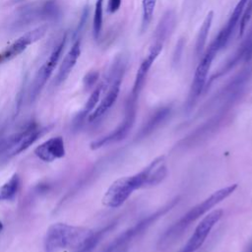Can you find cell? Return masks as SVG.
<instances>
[{
	"instance_id": "e0dca14e",
	"label": "cell",
	"mask_w": 252,
	"mask_h": 252,
	"mask_svg": "<svg viewBox=\"0 0 252 252\" xmlns=\"http://www.w3.org/2000/svg\"><path fill=\"white\" fill-rule=\"evenodd\" d=\"M103 89H104V83L99 84L97 87L94 88V90L91 94L90 97L88 98L85 106L83 107L81 112L77 115V117H76L77 120H76V122H74V124L79 126L94 111V109L96 107L97 103L99 102V98H100L101 93L103 92Z\"/></svg>"
},
{
	"instance_id": "ffe728a7",
	"label": "cell",
	"mask_w": 252,
	"mask_h": 252,
	"mask_svg": "<svg viewBox=\"0 0 252 252\" xmlns=\"http://www.w3.org/2000/svg\"><path fill=\"white\" fill-rule=\"evenodd\" d=\"M174 25V14L172 11H168L162 19L160 20L157 32H156V41H160L163 43V40L167 37L169 32L172 30Z\"/></svg>"
},
{
	"instance_id": "3957f363",
	"label": "cell",
	"mask_w": 252,
	"mask_h": 252,
	"mask_svg": "<svg viewBox=\"0 0 252 252\" xmlns=\"http://www.w3.org/2000/svg\"><path fill=\"white\" fill-rule=\"evenodd\" d=\"M95 231L63 222L51 224L43 238L44 252H61L69 249H79L85 245Z\"/></svg>"
},
{
	"instance_id": "8992f818",
	"label": "cell",
	"mask_w": 252,
	"mask_h": 252,
	"mask_svg": "<svg viewBox=\"0 0 252 252\" xmlns=\"http://www.w3.org/2000/svg\"><path fill=\"white\" fill-rule=\"evenodd\" d=\"M219 51H220L219 46H218L216 40L214 39V41L210 44V46L207 48L205 53L202 55V58L196 67L193 81H192L191 88H190V92L188 94L187 103H186L188 110L193 107V105L195 104V102L197 101L199 96L201 95V94L205 88L208 74L211 69L212 63Z\"/></svg>"
},
{
	"instance_id": "7a4b0ae2",
	"label": "cell",
	"mask_w": 252,
	"mask_h": 252,
	"mask_svg": "<svg viewBox=\"0 0 252 252\" xmlns=\"http://www.w3.org/2000/svg\"><path fill=\"white\" fill-rule=\"evenodd\" d=\"M237 189V184H230L221 189H219L212 193L209 197L203 200L198 205L190 209L185 215H183L177 221L172 223L159 237L158 242V247L159 249H164L168 245L172 244L176 238L180 237L184 231L199 218L208 213L212 208L225 200Z\"/></svg>"
},
{
	"instance_id": "5b68a950",
	"label": "cell",
	"mask_w": 252,
	"mask_h": 252,
	"mask_svg": "<svg viewBox=\"0 0 252 252\" xmlns=\"http://www.w3.org/2000/svg\"><path fill=\"white\" fill-rule=\"evenodd\" d=\"M178 198L173 199L165 206L159 208L155 213L147 216L146 218L142 219L140 221L126 229L119 236H117L102 252H117L120 250H127L130 242H132L137 236L147 230L156 220H158L168 211H170L178 203Z\"/></svg>"
},
{
	"instance_id": "8fae6325",
	"label": "cell",
	"mask_w": 252,
	"mask_h": 252,
	"mask_svg": "<svg viewBox=\"0 0 252 252\" xmlns=\"http://www.w3.org/2000/svg\"><path fill=\"white\" fill-rule=\"evenodd\" d=\"M47 26H39L17 38L12 44L0 52V64L12 60L21 53H23L29 45L39 40L47 32Z\"/></svg>"
},
{
	"instance_id": "9a60e30c",
	"label": "cell",
	"mask_w": 252,
	"mask_h": 252,
	"mask_svg": "<svg viewBox=\"0 0 252 252\" xmlns=\"http://www.w3.org/2000/svg\"><path fill=\"white\" fill-rule=\"evenodd\" d=\"M247 1L248 0H239L237 2L235 8L232 11V14L230 15V17H229V19L226 23V25L221 29V31L219 32V34L215 38L220 50L223 49L226 46V44H227L235 27H236V25L239 24L240 18L243 14V11H244V8L246 6Z\"/></svg>"
},
{
	"instance_id": "7c38bea8",
	"label": "cell",
	"mask_w": 252,
	"mask_h": 252,
	"mask_svg": "<svg viewBox=\"0 0 252 252\" xmlns=\"http://www.w3.org/2000/svg\"><path fill=\"white\" fill-rule=\"evenodd\" d=\"M162 46H163L162 42L156 41L151 46L147 56L141 62V64H140V66L137 70V73H136L132 93H131V95H130L131 97H133L135 99H138L139 94H140V93L143 90V87L145 85V82H146L147 76L149 74V71H150L151 67L153 66L154 62L156 61V59L158 58V56L159 55V53L161 52Z\"/></svg>"
},
{
	"instance_id": "30bf717a",
	"label": "cell",
	"mask_w": 252,
	"mask_h": 252,
	"mask_svg": "<svg viewBox=\"0 0 252 252\" xmlns=\"http://www.w3.org/2000/svg\"><path fill=\"white\" fill-rule=\"evenodd\" d=\"M222 215V210H215L204 217L179 252H196L199 248H201L214 226L221 219Z\"/></svg>"
},
{
	"instance_id": "44dd1931",
	"label": "cell",
	"mask_w": 252,
	"mask_h": 252,
	"mask_svg": "<svg viewBox=\"0 0 252 252\" xmlns=\"http://www.w3.org/2000/svg\"><path fill=\"white\" fill-rule=\"evenodd\" d=\"M102 19H103V0H96L94 5V19H93V34L94 39H98L101 29H102Z\"/></svg>"
},
{
	"instance_id": "83f0119b",
	"label": "cell",
	"mask_w": 252,
	"mask_h": 252,
	"mask_svg": "<svg viewBox=\"0 0 252 252\" xmlns=\"http://www.w3.org/2000/svg\"><path fill=\"white\" fill-rule=\"evenodd\" d=\"M18 1H20V0H18Z\"/></svg>"
},
{
	"instance_id": "4fadbf2b",
	"label": "cell",
	"mask_w": 252,
	"mask_h": 252,
	"mask_svg": "<svg viewBox=\"0 0 252 252\" xmlns=\"http://www.w3.org/2000/svg\"><path fill=\"white\" fill-rule=\"evenodd\" d=\"M65 144L62 137L57 136L46 140L34 149V155L42 161L51 162L65 156Z\"/></svg>"
},
{
	"instance_id": "484cf974",
	"label": "cell",
	"mask_w": 252,
	"mask_h": 252,
	"mask_svg": "<svg viewBox=\"0 0 252 252\" xmlns=\"http://www.w3.org/2000/svg\"><path fill=\"white\" fill-rule=\"evenodd\" d=\"M120 6H121V0H108L107 11L110 14H113L119 10Z\"/></svg>"
},
{
	"instance_id": "ac0fdd59",
	"label": "cell",
	"mask_w": 252,
	"mask_h": 252,
	"mask_svg": "<svg viewBox=\"0 0 252 252\" xmlns=\"http://www.w3.org/2000/svg\"><path fill=\"white\" fill-rule=\"evenodd\" d=\"M213 19H214V12L210 11L206 18L204 19L200 30L198 32L197 34V38H196V44H195V53L196 56H200L205 48L207 39H208V35L212 27V23H213Z\"/></svg>"
},
{
	"instance_id": "9c48e42d",
	"label": "cell",
	"mask_w": 252,
	"mask_h": 252,
	"mask_svg": "<svg viewBox=\"0 0 252 252\" xmlns=\"http://www.w3.org/2000/svg\"><path fill=\"white\" fill-rule=\"evenodd\" d=\"M123 71L124 66L119 64L118 67L114 68V70L111 72L107 84L108 89L103 97L100 99V101L97 103L96 107L94 109V111L88 116V120L90 122H94L101 118L115 103L119 92H120V86L123 78Z\"/></svg>"
},
{
	"instance_id": "7402d4cb",
	"label": "cell",
	"mask_w": 252,
	"mask_h": 252,
	"mask_svg": "<svg viewBox=\"0 0 252 252\" xmlns=\"http://www.w3.org/2000/svg\"><path fill=\"white\" fill-rule=\"evenodd\" d=\"M156 4H157V0L142 1V32H145L149 27L153 19Z\"/></svg>"
},
{
	"instance_id": "2e32d148",
	"label": "cell",
	"mask_w": 252,
	"mask_h": 252,
	"mask_svg": "<svg viewBox=\"0 0 252 252\" xmlns=\"http://www.w3.org/2000/svg\"><path fill=\"white\" fill-rule=\"evenodd\" d=\"M171 112V108L168 106H162L157 109L148 119V121L143 125L140 129L139 133L136 136L137 140L144 139L150 136L154 131H156L169 116Z\"/></svg>"
},
{
	"instance_id": "603a6c76",
	"label": "cell",
	"mask_w": 252,
	"mask_h": 252,
	"mask_svg": "<svg viewBox=\"0 0 252 252\" xmlns=\"http://www.w3.org/2000/svg\"><path fill=\"white\" fill-rule=\"evenodd\" d=\"M113 226V224H110L100 230H97L94 232V234L93 235V237L82 247H80L79 249H76L74 252H92L94 247L97 245V243L99 242V240L102 238V236L104 235L105 232H107L111 227Z\"/></svg>"
},
{
	"instance_id": "d6986e66",
	"label": "cell",
	"mask_w": 252,
	"mask_h": 252,
	"mask_svg": "<svg viewBox=\"0 0 252 252\" xmlns=\"http://www.w3.org/2000/svg\"><path fill=\"white\" fill-rule=\"evenodd\" d=\"M21 186V179L18 173H14L8 181L0 187V201H11L18 194Z\"/></svg>"
},
{
	"instance_id": "4316f807",
	"label": "cell",
	"mask_w": 252,
	"mask_h": 252,
	"mask_svg": "<svg viewBox=\"0 0 252 252\" xmlns=\"http://www.w3.org/2000/svg\"><path fill=\"white\" fill-rule=\"evenodd\" d=\"M3 230V223H2V221H0V232Z\"/></svg>"
},
{
	"instance_id": "5bb4252c",
	"label": "cell",
	"mask_w": 252,
	"mask_h": 252,
	"mask_svg": "<svg viewBox=\"0 0 252 252\" xmlns=\"http://www.w3.org/2000/svg\"><path fill=\"white\" fill-rule=\"evenodd\" d=\"M81 54V39L77 38L72 44L69 51L66 53L64 59L62 60L58 72L54 79L55 86H59L65 82V80L69 77L73 68L75 67L79 57Z\"/></svg>"
},
{
	"instance_id": "277c9868",
	"label": "cell",
	"mask_w": 252,
	"mask_h": 252,
	"mask_svg": "<svg viewBox=\"0 0 252 252\" xmlns=\"http://www.w3.org/2000/svg\"><path fill=\"white\" fill-rule=\"evenodd\" d=\"M49 127H42L35 122H29L16 132L0 139V160L6 161L21 154L43 136Z\"/></svg>"
},
{
	"instance_id": "6da1fadb",
	"label": "cell",
	"mask_w": 252,
	"mask_h": 252,
	"mask_svg": "<svg viewBox=\"0 0 252 252\" xmlns=\"http://www.w3.org/2000/svg\"><path fill=\"white\" fill-rule=\"evenodd\" d=\"M167 175L164 156L152 160L141 171L116 179L105 191L101 202L107 208H119L135 190L151 187L160 183Z\"/></svg>"
},
{
	"instance_id": "cb8c5ba5",
	"label": "cell",
	"mask_w": 252,
	"mask_h": 252,
	"mask_svg": "<svg viewBox=\"0 0 252 252\" xmlns=\"http://www.w3.org/2000/svg\"><path fill=\"white\" fill-rule=\"evenodd\" d=\"M251 18H252V0H248L246 3V6L244 8L243 14L240 18V21H239V33H238L239 37H241L243 35L245 29H246L248 23L250 22Z\"/></svg>"
},
{
	"instance_id": "d4e9b609",
	"label": "cell",
	"mask_w": 252,
	"mask_h": 252,
	"mask_svg": "<svg viewBox=\"0 0 252 252\" xmlns=\"http://www.w3.org/2000/svg\"><path fill=\"white\" fill-rule=\"evenodd\" d=\"M98 77H99V74H98L97 71H91V72H89V73L86 74V76L84 77V80H83L84 87H85L87 90L93 88V87L95 85V83L97 82Z\"/></svg>"
},
{
	"instance_id": "52a82bcc",
	"label": "cell",
	"mask_w": 252,
	"mask_h": 252,
	"mask_svg": "<svg viewBox=\"0 0 252 252\" xmlns=\"http://www.w3.org/2000/svg\"><path fill=\"white\" fill-rule=\"evenodd\" d=\"M137 100L131 96L126 101L125 104V113L124 118L121 123L109 134L102 136L90 144V148L92 150H98L102 147L117 143L122 141L127 137L130 130L134 126L135 119H136V110H137Z\"/></svg>"
},
{
	"instance_id": "ba28073f",
	"label": "cell",
	"mask_w": 252,
	"mask_h": 252,
	"mask_svg": "<svg viewBox=\"0 0 252 252\" xmlns=\"http://www.w3.org/2000/svg\"><path fill=\"white\" fill-rule=\"evenodd\" d=\"M66 41H67V35L64 34L62 36V38L59 40V42L54 46V48L52 49V51L50 52V54L48 55L46 60L43 62L41 67L36 72L34 79L32 81V84L31 86V90H30V100L32 102L36 99V97L40 94L41 90L45 86L46 82L52 75V73L62 55Z\"/></svg>"
}]
</instances>
